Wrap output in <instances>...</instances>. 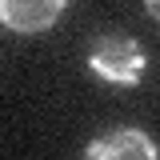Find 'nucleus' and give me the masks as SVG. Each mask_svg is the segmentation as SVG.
<instances>
[{
    "label": "nucleus",
    "instance_id": "obj_2",
    "mask_svg": "<svg viewBox=\"0 0 160 160\" xmlns=\"http://www.w3.org/2000/svg\"><path fill=\"white\" fill-rule=\"evenodd\" d=\"M64 4L68 0H0V24L32 36V32H44L56 24Z\"/></svg>",
    "mask_w": 160,
    "mask_h": 160
},
{
    "label": "nucleus",
    "instance_id": "obj_4",
    "mask_svg": "<svg viewBox=\"0 0 160 160\" xmlns=\"http://www.w3.org/2000/svg\"><path fill=\"white\" fill-rule=\"evenodd\" d=\"M144 8H148V16L160 20V0H144Z\"/></svg>",
    "mask_w": 160,
    "mask_h": 160
},
{
    "label": "nucleus",
    "instance_id": "obj_1",
    "mask_svg": "<svg viewBox=\"0 0 160 160\" xmlns=\"http://www.w3.org/2000/svg\"><path fill=\"white\" fill-rule=\"evenodd\" d=\"M88 68L108 84H140L148 72V56L124 32H100L88 44Z\"/></svg>",
    "mask_w": 160,
    "mask_h": 160
},
{
    "label": "nucleus",
    "instance_id": "obj_3",
    "mask_svg": "<svg viewBox=\"0 0 160 160\" xmlns=\"http://www.w3.org/2000/svg\"><path fill=\"white\" fill-rule=\"evenodd\" d=\"M84 156L88 160H156L160 148L152 144V140L144 136L140 128H112L108 136L92 140L88 148H84Z\"/></svg>",
    "mask_w": 160,
    "mask_h": 160
}]
</instances>
